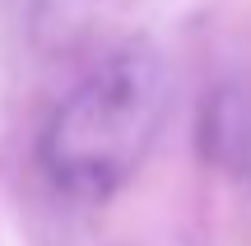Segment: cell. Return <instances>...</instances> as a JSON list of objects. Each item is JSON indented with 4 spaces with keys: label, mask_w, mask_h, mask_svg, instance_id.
Wrapping results in <instances>:
<instances>
[{
    "label": "cell",
    "mask_w": 251,
    "mask_h": 246,
    "mask_svg": "<svg viewBox=\"0 0 251 246\" xmlns=\"http://www.w3.org/2000/svg\"><path fill=\"white\" fill-rule=\"evenodd\" d=\"M168 112V65L149 42H126L98 61L42 130L47 177L79 200H107L135 177Z\"/></svg>",
    "instance_id": "obj_1"
},
{
    "label": "cell",
    "mask_w": 251,
    "mask_h": 246,
    "mask_svg": "<svg viewBox=\"0 0 251 246\" xmlns=\"http://www.w3.org/2000/svg\"><path fill=\"white\" fill-rule=\"evenodd\" d=\"M200 154L214 167L251 181V74L228 79L205 98L200 112Z\"/></svg>",
    "instance_id": "obj_2"
}]
</instances>
